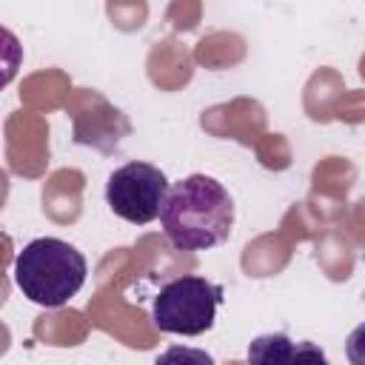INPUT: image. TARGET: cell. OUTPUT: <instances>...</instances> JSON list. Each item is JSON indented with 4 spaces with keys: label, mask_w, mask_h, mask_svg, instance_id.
<instances>
[{
    "label": "cell",
    "mask_w": 365,
    "mask_h": 365,
    "mask_svg": "<svg viewBox=\"0 0 365 365\" xmlns=\"http://www.w3.org/2000/svg\"><path fill=\"white\" fill-rule=\"evenodd\" d=\"M220 302H222V285L197 274H185L157 291L151 305V319L163 334L200 336L214 325Z\"/></svg>",
    "instance_id": "3957f363"
},
{
    "label": "cell",
    "mask_w": 365,
    "mask_h": 365,
    "mask_svg": "<svg viewBox=\"0 0 365 365\" xmlns=\"http://www.w3.org/2000/svg\"><path fill=\"white\" fill-rule=\"evenodd\" d=\"M291 365H328V356L317 342H297Z\"/></svg>",
    "instance_id": "52a82bcc"
},
{
    "label": "cell",
    "mask_w": 365,
    "mask_h": 365,
    "mask_svg": "<svg viewBox=\"0 0 365 365\" xmlns=\"http://www.w3.org/2000/svg\"><path fill=\"white\" fill-rule=\"evenodd\" d=\"M345 356L348 365H365V322L356 325L345 339Z\"/></svg>",
    "instance_id": "ba28073f"
},
{
    "label": "cell",
    "mask_w": 365,
    "mask_h": 365,
    "mask_svg": "<svg viewBox=\"0 0 365 365\" xmlns=\"http://www.w3.org/2000/svg\"><path fill=\"white\" fill-rule=\"evenodd\" d=\"M168 191V177L157 165L131 160L111 171L106 182V202L120 220L131 225H148L163 214Z\"/></svg>",
    "instance_id": "277c9868"
},
{
    "label": "cell",
    "mask_w": 365,
    "mask_h": 365,
    "mask_svg": "<svg viewBox=\"0 0 365 365\" xmlns=\"http://www.w3.org/2000/svg\"><path fill=\"white\" fill-rule=\"evenodd\" d=\"M154 365H214V356L202 348H191V345H171L165 348Z\"/></svg>",
    "instance_id": "8992f818"
},
{
    "label": "cell",
    "mask_w": 365,
    "mask_h": 365,
    "mask_svg": "<svg viewBox=\"0 0 365 365\" xmlns=\"http://www.w3.org/2000/svg\"><path fill=\"white\" fill-rule=\"evenodd\" d=\"M86 257L66 240L37 237L14 257V282L26 299L43 308L66 305L86 282Z\"/></svg>",
    "instance_id": "7a4b0ae2"
},
{
    "label": "cell",
    "mask_w": 365,
    "mask_h": 365,
    "mask_svg": "<svg viewBox=\"0 0 365 365\" xmlns=\"http://www.w3.org/2000/svg\"><path fill=\"white\" fill-rule=\"evenodd\" d=\"M160 222L174 248L205 251L231 237L234 200L214 177L191 174L171 185Z\"/></svg>",
    "instance_id": "6da1fadb"
},
{
    "label": "cell",
    "mask_w": 365,
    "mask_h": 365,
    "mask_svg": "<svg viewBox=\"0 0 365 365\" xmlns=\"http://www.w3.org/2000/svg\"><path fill=\"white\" fill-rule=\"evenodd\" d=\"M294 342L285 334H262L248 345V365H291Z\"/></svg>",
    "instance_id": "5b68a950"
}]
</instances>
